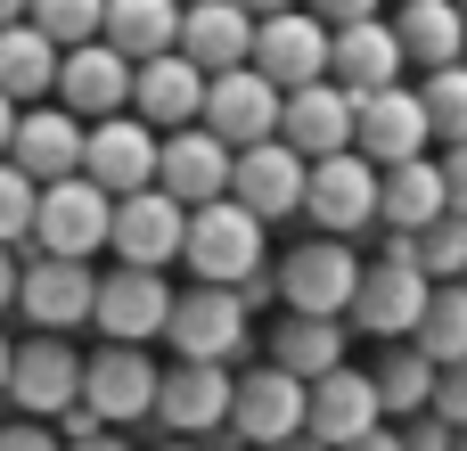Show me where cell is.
<instances>
[{
  "instance_id": "4316f807",
  "label": "cell",
  "mask_w": 467,
  "mask_h": 451,
  "mask_svg": "<svg viewBox=\"0 0 467 451\" xmlns=\"http://www.w3.org/2000/svg\"><path fill=\"white\" fill-rule=\"evenodd\" d=\"M57 74H66V49H57L33 16L0 33V99H16V107H49V99H57Z\"/></svg>"
},
{
  "instance_id": "1f68e13d",
  "label": "cell",
  "mask_w": 467,
  "mask_h": 451,
  "mask_svg": "<svg viewBox=\"0 0 467 451\" xmlns=\"http://www.w3.org/2000/svg\"><path fill=\"white\" fill-rule=\"evenodd\" d=\"M369 378H378V394H386V419H402V427L427 419L435 394H443V370H435L419 345H386V362H378Z\"/></svg>"
},
{
  "instance_id": "816d5d0a",
  "label": "cell",
  "mask_w": 467,
  "mask_h": 451,
  "mask_svg": "<svg viewBox=\"0 0 467 451\" xmlns=\"http://www.w3.org/2000/svg\"><path fill=\"white\" fill-rule=\"evenodd\" d=\"M279 451H328V444H320V435H296V444H279Z\"/></svg>"
},
{
  "instance_id": "f5cc1de1",
  "label": "cell",
  "mask_w": 467,
  "mask_h": 451,
  "mask_svg": "<svg viewBox=\"0 0 467 451\" xmlns=\"http://www.w3.org/2000/svg\"><path fill=\"white\" fill-rule=\"evenodd\" d=\"M164 451H197V444H164Z\"/></svg>"
},
{
  "instance_id": "5b68a950",
  "label": "cell",
  "mask_w": 467,
  "mask_h": 451,
  "mask_svg": "<svg viewBox=\"0 0 467 451\" xmlns=\"http://www.w3.org/2000/svg\"><path fill=\"white\" fill-rule=\"evenodd\" d=\"M99 246H115V197H107L99 181H57V189H41V230H33V255L90 263Z\"/></svg>"
},
{
  "instance_id": "6da1fadb",
  "label": "cell",
  "mask_w": 467,
  "mask_h": 451,
  "mask_svg": "<svg viewBox=\"0 0 467 451\" xmlns=\"http://www.w3.org/2000/svg\"><path fill=\"white\" fill-rule=\"evenodd\" d=\"M271 222L263 214H246L238 197H222V205H205L197 222H189V271H197V288H238L246 304H263V296H279V271H271V238H263Z\"/></svg>"
},
{
  "instance_id": "9f6ffc18",
  "label": "cell",
  "mask_w": 467,
  "mask_h": 451,
  "mask_svg": "<svg viewBox=\"0 0 467 451\" xmlns=\"http://www.w3.org/2000/svg\"><path fill=\"white\" fill-rule=\"evenodd\" d=\"M460 451H467V435H460Z\"/></svg>"
},
{
  "instance_id": "ffe728a7",
  "label": "cell",
  "mask_w": 467,
  "mask_h": 451,
  "mask_svg": "<svg viewBox=\"0 0 467 451\" xmlns=\"http://www.w3.org/2000/svg\"><path fill=\"white\" fill-rule=\"evenodd\" d=\"M25 320H33V337H66V329L99 320V271L90 263L33 255L25 263Z\"/></svg>"
},
{
  "instance_id": "7c38bea8",
  "label": "cell",
  "mask_w": 467,
  "mask_h": 451,
  "mask_svg": "<svg viewBox=\"0 0 467 451\" xmlns=\"http://www.w3.org/2000/svg\"><path fill=\"white\" fill-rule=\"evenodd\" d=\"M172 312H181V296H172L164 271L115 263V271L99 279V337H107V345H148V337L172 329Z\"/></svg>"
},
{
  "instance_id": "6f0895ef",
  "label": "cell",
  "mask_w": 467,
  "mask_h": 451,
  "mask_svg": "<svg viewBox=\"0 0 467 451\" xmlns=\"http://www.w3.org/2000/svg\"><path fill=\"white\" fill-rule=\"evenodd\" d=\"M460 8H467V0H460Z\"/></svg>"
},
{
  "instance_id": "5bb4252c",
  "label": "cell",
  "mask_w": 467,
  "mask_h": 451,
  "mask_svg": "<svg viewBox=\"0 0 467 451\" xmlns=\"http://www.w3.org/2000/svg\"><path fill=\"white\" fill-rule=\"evenodd\" d=\"M156 394H164V370L140 353V345H99L90 353V386H82V403L123 435V427H140V419H156Z\"/></svg>"
},
{
  "instance_id": "f907efd6",
  "label": "cell",
  "mask_w": 467,
  "mask_h": 451,
  "mask_svg": "<svg viewBox=\"0 0 467 451\" xmlns=\"http://www.w3.org/2000/svg\"><path fill=\"white\" fill-rule=\"evenodd\" d=\"M74 451H131V444H123V435H115V427H107V435H99V444H74Z\"/></svg>"
},
{
  "instance_id": "83f0119b",
  "label": "cell",
  "mask_w": 467,
  "mask_h": 451,
  "mask_svg": "<svg viewBox=\"0 0 467 451\" xmlns=\"http://www.w3.org/2000/svg\"><path fill=\"white\" fill-rule=\"evenodd\" d=\"M181 25H189L181 0H107V49H123L131 66L181 58Z\"/></svg>"
},
{
  "instance_id": "8fae6325",
  "label": "cell",
  "mask_w": 467,
  "mask_h": 451,
  "mask_svg": "<svg viewBox=\"0 0 467 451\" xmlns=\"http://www.w3.org/2000/svg\"><path fill=\"white\" fill-rule=\"evenodd\" d=\"M238 411V378L213 370V362H172L164 370V394H156V427H172V444H205L222 435Z\"/></svg>"
},
{
  "instance_id": "e575fe53",
  "label": "cell",
  "mask_w": 467,
  "mask_h": 451,
  "mask_svg": "<svg viewBox=\"0 0 467 451\" xmlns=\"http://www.w3.org/2000/svg\"><path fill=\"white\" fill-rule=\"evenodd\" d=\"M33 230H41V181L16 173V164H0V246L8 255L33 246Z\"/></svg>"
},
{
  "instance_id": "7dc6e473",
  "label": "cell",
  "mask_w": 467,
  "mask_h": 451,
  "mask_svg": "<svg viewBox=\"0 0 467 451\" xmlns=\"http://www.w3.org/2000/svg\"><path fill=\"white\" fill-rule=\"evenodd\" d=\"M25 16H33V0H0V33H8V25H25Z\"/></svg>"
},
{
  "instance_id": "f1b7e54d",
  "label": "cell",
  "mask_w": 467,
  "mask_h": 451,
  "mask_svg": "<svg viewBox=\"0 0 467 451\" xmlns=\"http://www.w3.org/2000/svg\"><path fill=\"white\" fill-rule=\"evenodd\" d=\"M443 214H451V173H443V156H419V164H394V173H386V230L427 238Z\"/></svg>"
},
{
  "instance_id": "b9f144b4",
  "label": "cell",
  "mask_w": 467,
  "mask_h": 451,
  "mask_svg": "<svg viewBox=\"0 0 467 451\" xmlns=\"http://www.w3.org/2000/svg\"><path fill=\"white\" fill-rule=\"evenodd\" d=\"M57 435H66V451H74V444H99V435H107V419H99L90 403H74V411L57 419Z\"/></svg>"
},
{
  "instance_id": "484cf974",
  "label": "cell",
  "mask_w": 467,
  "mask_h": 451,
  "mask_svg": "<svg viewBox=\"0 0 467 451\" xmlns=\"http://www.w3.org/2000/svg\"><path fill=\"white\" fill-rule=\"evenodd\" d=\"M402 66H410L402 33H394L386 16H369V25H345V33H337V66H328V82L353 90V99H369V90H394Z\"/></svg>"
},
{
  "instance_id": "11a10c76",
  "label": "cell",
  "mask_w": 467,
  "mask_h": 451,
  "mask_svg": "<svg viewBox=\"0 0 467 451\" xmlns=\"http://www.w3.org/2000/svg\"><path fill=\"white\" fill-rule=\"evenodd\" d=\"M181 8H197V0H181Z\"/></svg>"
},
{
  "instance_id": "f546056e",
  "label": "cell",
  "mask_w": 467,
  "mask_h": 451,
  "mask_svg": "<svg viewBox=\"0 0 467 451\" xmlns=\"http://www.w3.org/2000/svg\"><path fill=\"white\" fill-rule=\"evenodd\" d=\"M345 345H353V320H304V312H287V320H279V337H271V362H279L287 378L320 386V378L353 370V362H345Z\"/></svg>"
},
{
  "instance_id": "d6986e66",
  "label": "cell",
  "mask_w": 467,
  "mask_h": 451,
  "mask_svg": "<svg viewBox=\"0 0 467 451\" xmlns=\"http://www.w3.org/2000/svg\"><path fill=\"white\" fill-rule=\"evenodd\" d=\"M189 205L181 197H164V189H140V197H123L115 205V255L131 263V271H164L172 255H189Z\"/></svg>"
},
{
  "instance_id": "ba28073f",
  "label": "cell",
  "mask_w": 467,
  "mask_h": 451,
  "mask_svg": "<svg viewBox=\"0 0 467 451\" xmlns=\"http://www.w3.org/2000/svg\"><path fill=\"white\" fill-rule=\"evenodd\" d=\"M205 131L246 156V148H263V140L287 131V90H279L271 74H254V66L213 74V90H205Z\"/></svg>"
},
{
  "instance_id": "9a60e30c",
  "label": "cell",
  "mask_w": 467,
  "mask_h": 451,
  "mask_svg": "<svg viewBox=\"0 0 467 451\" xmlns=\"http://www.w3.org/2000/svg\"><path fill=\"white\" fill-rule=\"evenodd\" d=\"M131 99H140V66H131L123 49H107V41L66 49V74H57V107H66V115H82V123H115Z\"/></svg>"
},
{
  "instance_id": "bcb514c9",
  "label": "cell",
  "mask_w": 467,
  "mask_h": 451,
  "mask_svg": "<svg viewBox=\"0 0 467 451\" xmlns=\"http://www.w3.org/2000/svg\"><path fill=\"white\" fill-rule=\"evenodd\" d=\"M353 451H402V427H378L369 444H353Z\"/></svg>"
},
{
  "instance_id": "d590c367",
  "label": "cell",
  "mask_w": 467,
  "mask_h": 451,
  "mask_svg": "<svg viewBox=\"0 0 467 451\" xmlns=\"http://www.w3.org/2000/svg\"><path fill=\"white\" fill-rule=\"evenodd\" d=\"M419 99H427V123H435V140H443V148H467V66L427 74V82H419Z\"/></svg>"
},
{
  "instance_id": "4dcf8cb0",
  "label": "cell",
  "mask_w": 467,
  "mask_h": 451,
  "mask_svg": "<svg viewBox=\"0 0 467 451\" xmlns=\"http://www.w3.org/2000/svg\"><path fill=\"white\" fill-rule=\"evenodd\" d=\"M394 33H402V49H410L427 74L467 66V8H460V0H419V8L394 16Z\"/></svg>"
},
{
  "instance_id": "44dd1931",
  "label": "cell",
  "mask_w": 467,
  "mask_h": 451,
  "mask_svg": "<svg viewBox=\"0 0 467 451\" xmlns=\"http://www.w3.org/2000/svg\"><path fill=\"white\" fill-rule=\"evenodd\" d=\"M246 214H263V222H287V214H304V197H312V156H296L287 140H263V148H246L238 156V189H230Z\"/></svg>"
},
{
  "instance_id": "c3c4849f",
  "label": "cell",
  "mask_w": 467,
  "mask_h": 451,
  "mask_svg": "<svg viewBox=\"0 0 467 451\" xmlns=\"http://www.w3.org/2000/svg\"><path fill=\"white\" fill-rule=\"evenodd\" d=\"M238 8H246V16H287L296 0H238Z\"/></svg>"
},
{
  "instance_id": "74e56055",
  "label": "cell",
  "mask_w": 467,
  "mask_h": 451,
  "mask_svg": "<svg viewBox=\"0 0 467 451\" xmlns=\"http://www.w3.org/2000/svg\"><path fill=\"white\" fill-rule=\"evenodd\" d=\"M402 451H460V427L427 411V419H410V427H402Z\"/></svg>"
},
{
  "instance_id": "ab89813d",
  "label": "cell",
  "mask_w": 467,
  "mask_h": 451,
  "mask_svg": "<svg viewBox=\"0 0 467 451\" xmlns=\"http://www.w3.org/2000/svg\"><path fill=\"white\" fill-rule=\"evenodd\" d=\"M0 451H66V435L41 419H16V427H0Z\"/></svg>"
},
{
  "instance_id": "cb8c5ba5",
  "label": "cell",
  "mask_w": 467,
  "mask_h": 451,
  "mask_svg": "<svg viewBox=\"0 0 467 451\" xmlns=\"http://www.w3.org/2000/svg\"><path fill=\"white\" fill-rule=\"evenodd\" d=\"M205 90H213V74L205 66H189V58H156V66H140V99H131V115L148 123V131H197L205 123Z\"/></svg>"
},
{
  "instance_id": "d6a6232c",
  "label": "cell",
  "mask_w": 467,
  "mask_h": 451,
  "mask_svg": "<svg viewBox=\"0 0 467 451\" xmlns=\"http://www.w3.org/2000/svg\"><path fill=\"white\" fill-rule=\"evenodd\" d=\"M435 370H460L467 362V288H435V304H427V320H419V337H410Z\"/></svg>"
},
{
  "instance_id": "7402d4cb",
  "label": "cell",
  "mask_w": 467,
  "mask_h": 451,
  "mask_svg": "<svg viewBox=\"0 0 467 451\" xmlns=\"http://www.w3.org/2000/svg\"><path fill=\"white\" fill-rule=\"evenodd\" d=\"M296 156H312V164H328V156H353V140H361V99L353 90H337V82H320V90H296L287 99V131H279Z\"/></svg>"
},
{
  "instance_id": "603a6c76",
  "label": "cell",
  "mask_w": 467,
  "mask_h": 451,
  "mask_svg": "<svg viewBox=\"0 0 467 451\" xmlns=\"http://www.w3.org/2000/svg\"><path fill=\"white\" fill-rule=\"evenodd\" d=\"M386 427V394H378V378L369 370H337V378H320L312 386V435L328 451H353L369 444Z\"/></svg>"
},
{
  "instance_id": "4fadbf2b",
  "label": "cell",
  "mask_w": 467,
  "mask_h": 451,
  "mask_svg": "<svg viewBox=\"0 0 467 451\" xmlns=\"http://www.w3.org/2000/svg\"><path fill=\"white\" fill-rule=\"evenodd\" d=\"M156 173H164V131H148L140 115L90 123V164H82V181H99V189L123 205V197L156 189Z\"/></svg>"
},
{
  "instance_id": "8992f818",
  "label": "cell",
  "mask_w": 467,
  "mask_h": 451,
  "mask_svg": "<svg viewBox=\"0 0 467 451\" xmlns=\"http://www.w3.org/2000/svg\"><path fill=\"white\" fill-rule=\"evenodd\" d=\"M427 304H435V279L419 271V263H369V279H361V296H353V337H369V345H410L419 337V320H427Z\"/></svg>"
},
{
  "instance_id": "d4e9b609",
  "label": "cell",
  "mask_w": 467,
  "mask_h": 451,
  "mask_svg": "<svg viewBox=\"0 0 467 451\" xmlns=\"http://www.w3.org/2000/svg\"><path fill=\"white\" fill-rule=\"evenodd\" d=\"M254 33H263V16H246L238 0H197L181 25V58L205 74H238V66H254Z\"/></svg>"
},
{
  "instance_id": "7a4b0ae2",
  "label": "cell",
  "mask_w": 467,
  "mask_h": 451,
  "mask_svg": "<svg viewBox=\"0 0 467 451\" xmlns=\"http://www.w3.org/2000/svg\"><path fill=\"white\" fill-rule=\"evenodd\" d=\"M361 279H369V263H361L345 238H304V246L279 263V304L304 312V320H353Z\"/></svg>"
},
{
  "instance_id": "ee69618b",
  "label": "cell",
  "mask_w": 467,
  "mask_h": 451,
  "mask_svg": "<svg viewBox=\"0 0 467 451\" xmlns=\"http://www.w3.org/2000/svg\"><path fill=\"white\" fill-rule=\"evenodd\" d=\"M443 173H451V214H467V148L443 156Z\"/></svg>"
},
{
  "instance_id": "681fc988",
  "label": "cell",
  "mask_w": 467,
  "mask_h": 451,
  "mask_svg": "<svg viewBox=\"0 0 467 451\" xmlns=\"http://www.w3.org/2000/svg\"><path fill=\"white\" fill-rule=\"evenodd\" d=\"M8 378H16V345L0 337V394H8Z\"/></svg>"
},
{
  "instance_id": "7bdbcfd3",
  "label": "cell",
  "mask_w": 467,
  "mask_h": 451,
  "mask_svg": "<svg viewBox=\"0 0 467 451\" xmlns=\"http://www.w3.org/2000/svg\"><path fill=\"white\" fill-rule=\"evenodd\" d=\"M8 304H25V263L0 246V312H8Z\"/></svg>"
},
{
  "instance_id": "277c9868",
  "label": "cell",
  "mask_w": 467,
  "mask_h": 451,
  "mask_svg": "<svg viewBox=\"0 0 467 451\" xmlns=\"http://www.w3.org/2000/svg\"><path fill=\"white\" fill-rule=\"evenodd\" d=\"M230 435L246 451H279V444H296V435H312V386L287 378L279 362L246 370L238 378V411H230Z\"/></svg>"
},
{
  "instance_id": "30bf717a",
  "label": "cell",
  "mask_w": 467,
  "mask_h": 451,
  "mask_svg": "<svg viewBox=\"0 0 467 451\" xmlns=\"http://www.w3.org/2000/svg\"><path fill=\"white\" fill-rule=\"evenodd\" d=\"M164 345H172V362H213V370H230V362L246 353V296H238V288H189L181 312H172V329H164Z\"/></svg>"
},
{
  "instance_id": "60d3db41",
  "label": "cell",
  "mask_w": 467,
  "mask_h": 451,
  "mask_svg": "<svg viewBox=\"0 0 467 451\" xmlns=\"http://www.w3.org/2000/svg\"><path fill=\"white\" fill-rule=\"evenodd\" d=\"M435 419H451V427L467 435V362H460V370H443V394H435Z\"/></svg>"
},
{
  "instance_id": "3957f363",
  "label": "cell",
  "mask_w": 467,
  "mask_h": 451,
  "mask_svg": "<svg viewBox=\"0 0 467 451\" xmlns=\"http://www.w3.org/2000/svg\"><path fill=\"white\" fill-rule=\"evenodd\" d=\"M304 214L320 222V238H361V230H386V173L353 148V156H328V164H312V197H304Z\"/></svg>"
},
{
  "instance_id": "9c48e42d",
  "label": "cell",
  "mask_w": 467,
  "mask_h": 451,
  "mask_svg": "<svg viewBox=\"0 0 467 451\" xmlns=\"http://www.w3.org/2000/svg\"><path fill=\"white\" fill-rule=\"evenodd\" d=\"M82 386H90V362H82L66 337H25V345H16V378H8V403H16L25 419L57 427V419L82 403Z\"/></svg>"
},
{
  "instance_id": "f35d334b",
  "label": "cell",
  "mask_w": 467,
  "mask_h": 451,
  "mask_svg": "<svg viewBox=\"0 0 467 451\" xmlns=\"http://www.w3.org/2000/svg\"><path fill=\"white\" fill-rule=\"evenodd\" d=\"M304 8H312V16H320L328 33H345V25H369V16H378L386 0H304Z\"/></svg>"
},
{
  "instance_id": "f6af8a7d",
  "label": "cell",
  "mask_w": 467,
  "mask_h": 451,
  "mask_svg": "<svg viewBox=\"0 0 467 451\" xmlns=\"http://www.w3.org/2000/svg\"><path fill=\"white\" fill-rule=\"evenodd\" d=\"M16 123H25V107H16V99H0V164L16 156Z\"/></svg>"
},
{
  "instance_id": "52a82bcc",
  "label": "cell",
  "mask_w": 467,
  "mask_h": 451,
  "mask_svg": "<svg viewBox=\"0 0 467 451\" xmlns=\"http://www.w3.org/2000/svg\"><path fill=\"white\" fill-rule=\"evenodd\" d=\"M328 66H337V33H328L312 8L263 16V33H254V74H271V82L296 99V90H320Z\"/></svg>"
},
{
  "instance_id": "e0dca14e",
  "label": "cell",
  "mask_w": 467,
  "mask_h": 451,
  "mask_svg": "<svg viewBox=\"0 0 467 451\" xmlns=\"http://www.w3.org/2000/svg\"><path fill=\"white\" fill-rule=\"evenodd\" d=\"M156 189L181 197L189 214H205V205H222V197L238 189V148L213 140L205 123H197V131H172V140H164V173H156Z\"/></svg>"
},
{
  "instance_id": "8d00e7d4",
  "label": "cell",
  "mask_w": 467,
  "mask_h": 451,
  "mask_svg": "<svg viewBox=\"0 0 467 451\" xmlns=\"http://www.w3.org/2000/svg\"><path fill=\"white\" fill-rule=\"evenodd\" d=\"M419 271L435 288H467V214H443L427 238H419Z\"/></svg>"
},
{
  "instance_id": "ac0fdd59",
  "label": "cell",
  "mask_w": 467,
  "mask_h": 451,
  "mask_svg": "<svg viewBox=\"0 0 467 451\" xmlns=\"http://www.w3.org/2000/svg\"><path fill=\"white\" fill-rule=\"evenodd\" d=\"M16 173H33L41 189H57V181H82V164H90V123L82 115H66L57 99L49 107H25V123H16V156H8Z\"/></svg>"
},
{
  "instance_id": "2e32d148",
  "label": "cell",
  "mask_w": 467,
  "mask_h": 451,
  "mask_svg": "<svg viewBox=\"0 0 467 451\" xmlns=\"http://www.w3.org/2000/svg\"><path fill=\"white\" fill-rule=\"evenodd\" d=\"M378 173H394V164H419L427 148H435V123H427V99L410 90V82H394V90H369L361 99V140H353Z\"/></svg>"
},
{
  "instance_id": "db71d44e",
  "label": "cell",
  "mask_w": 467,
  "mask_h": 451,
  "mask_svg": "<svg viewBox=\"0 0 467 451\" xmlns=\"http://www.w3.org/2000/svg\"><path fill=\"white\" fill-rule=\"evenodd\" d=\"M402 8H419V0H402Z\"/></svg>"
},
{
  "instance_id": "836d02e7",
  "label": "cell",
  "mask_w": 467,
  "mask_h": 451,
  "mask_svg": "<svg viewBox=\"0 0 467 451\" xmlns=\"http://www.w3.org/2000/svg\"><path fill=\"white\" fill-rule=\"evenodd\" d=\"M33 25L57 49H90V41H107V0H33Z\"/></svg>"
}]
</instances>
